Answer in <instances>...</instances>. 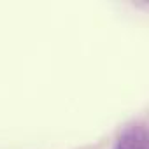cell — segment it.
Returning a JSON list of instances; mask_svg holds the SVG:
<instances>
[{
	"mask_svg": "<svg viewBox=\"0 0 149 149\" xmlns=\"http://www.w3.org/2000/svg\"><path fill=\"white\" fill-rule=\"evenodd\" d=\"M112 149H147V130L142 123L128 125L116 139Z\"/></svg>",
	"mask_w": 149,
	"mask_h": 149,
	"instance_id": "cell-1",
	"label": "cell"
}]
</instances>
